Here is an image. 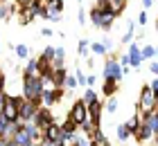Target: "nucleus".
<instances>
[{
	"label": "nucleus",
	"mask_w": 158,
	"mask_h": 146,
	"mask_svg": "<svg viewBox=\"0 0 158 146\" xmlns=\"http://www.w3.org/2000/svg\"><path fill=\"white\" fill-rule=\"evenodd\" d=\"M50 63H52V68H66V49H63V47H56V49H54V58H52Z\"/></svg>",
	"instance_id": "obj_17"
},
{
	"label": "nucleus",
	"mask_w": 158,
	"mask_h": 146,
	"mask_svg": "<svg viewBox=\"0 0 158 146\" xmlns=\"http://www.w3.org/2000/svg\"><path fill=\"white\" fill-rule=\"evenodd\" d=\"M140 54H142V61H152V58H154V45L140 47Z\"/></svg>",
	"instance_id": "obj_30"
},
{
	"label": "nucleus",
	"mask_w": 158,
	"mask_h": 146,
	"mask_svg": "<svg viewBox=\"0 0 158 146\" xmlns=\"http://www.w3.org/2000/svg\"><path fill=\"white\" fill-rule=\"evenodd\" d=\"M115 20H118V14L113 11V9L102 11V14H99V29H104V32H106V29H111Z\"/></svg>",
	"instance_id": "obj_10"
},
{
	"label": "nucleus",
	"mask_w": 158,
	"mask_h": 146,
	"mask_svg": "<svg viewBox=\"0 0 158 146\" xmlns=\"http://www.w3.org/2000/svg\"><path fill=\"white\" fill-rule=\"evenodd\" d=\"M149 72H152L154 77H158V61H156V58H152V61H149Z\"/></svg>",
	"instance_id": "obj_38"
},
{
	"label": "nucleus",
	"mask_w": 158,
	"mask_h": 146,
	"mask_svg": "<svg viewBox=\"0 0 158 146\" xmlns=\"http://www.w3.org/2000/svg\"><path fill=\"white\" fill-rule=\"evenodd\" d=\"M120 43H127V45H129V43H133V23H131V20L127 23V32L120 38Z\"/></svg>",
	"instance_id": "obj_26"
},
{
	"label": "nucleus",
	"mask_w": 158,
	"mask_h": 146,
	"mask_svg": "<svg viewBox=\"0 0 158 146\" xmlns=\"http://www.w3.org/2000/svg\"><path fill=\"white\" fill-rule=\"evenodd\" d=\"M140 124H142V117L138 115V112H135L133 117H129V121L124 124V126H127V130H129V135H135V133H138V128H140Z\"/></svg>",
	"instance_id": "obj_16"
},
{
	"label": "nucleus",
	"mask_w": 158,
	"mask_h": 146,
	"mask_svg": "<svg viewBox=\"0 0 158 146\" xmlns=\"http://www.w3.org/2000/svg\"><path fill=\"white\" fill-rule=\"evenodd\" d=\"M142 5H145V9H149V7L154 5V0H142Z\"/></svg>",
	"instance_id": "obj_47"
},
{
	"label": "nucleus",
	"mask_w": 158,
	"mask_h": 146,
	"mask_svg": "<svg viewBox=\"0 0 158 146\" xmlns=\"http://www.w3.org/2000/svg\"><path fill=\"white\" fill-rule=\"evenodd\" d=\"M59 126H61V137H66V135H75L77 130H79V126H77L73 119H66L63 124H59Z\"/></svg>",
	"instance_id": "obj_19"
},
{
	"label": "nucleus",
	"mask_w": 158,
	"mask_h": 146,
	"mask_svg": "<svg viewBox=\"0 0 158 146\" xmlns=\"http://www.w3.org/2000/svg\"><path fill=\"white\" fill-rule=\"evenodd\" d=\"M127 5H129V0H111V9L115 11L118 16H120V14L127 9Z\"/></svg>",
	"instance_id": "obj_25"
},
{
	"label": "nucleus",
	"mask_w": 158,
	"mask_h": 146,
	"mask_svg": "<svg viewBox=\"0 0 158 146\" xmlns=\"http://www.w3.org/2000/svg\"><path fill=\"white\" fill-rule=\"evenodd\" d=\"M140 63H142L140 45L138 43H129V65H131V68H138Z\"/></svg>",
	"instance_id": "obj_11"
},
{
	"label": "nucleus",
	"mask_w": 158,
	"mask_h": 146,
	"mask_svg": "<svg viewBox=\"0 0 158 146\" xmlns=\"http://www.w3.org/2000/svg\"><path fill=\"white\" fill-rule=\"evenodd\" d=\"M97 99H99V97H97V92L93 90V88H86V90H84V97H81V101H84L86 106H88V104H93V101H97Z\"/></svg>",
	"instance_id": "obj_22"
},
{
	"label": "nucleus",
	"mask_w": 158,
	"mask_h": 146,
	"mask_svg": "<svg viewBox=\"0 0 158 146\" xmlns=\"http://www.w3.org/2000/svg\"><path fill=\"white\" fill-rule=\"evenodd\" d=\"M41 34L45 36V38H50V36H54V29H50V27H43V29H41Z\"/></svg>",
	"instance_id": "obj_44"
},
{
	"label": "nucleus",
	"mask_w": 158,
	"mask_h": 146,
	"mask_svg": "<svg viewBox=\"0 0 158 146\" xmlns=\"http://www.w3.org/2000/svg\"><path fill=\"white\" fill-rule=\"evenodd\" d=\"M63 88H52V90H43L41 92V99H39V106L41 108H52L56 101L63 99Z\"/></svg>",
	"instance_id": "obj_4"
},
{
	"label": "nucleus",
	"mask_w": 158,
	"mask_h": 146,
	"mask_svg": "<svg viewBox=\"0 0 158 146\" xmlns=\"http://www.w3.org/2000/svg\"><path fill=\"white\" fill-rule=\"evenodd\" d=\"M23 77H39V58H30L23 70Z\"/></svg>",
	"instance_id": "obj_18"
},
{
	"label": "nucleus",
	"mask_w": 158,
	"mask_h": 146,
	"mask_svg": "<svg viewBox=\"0 0 158 146\" xmlns=\"http://www.w3.org/2000/svg\"><path fill=\"white\" fill-rule=\"evenodd\" d=\"M39 108H41L39 104H34V101H27V99H23V101H20V106H18V119L23 121V124L32 121Z\"/></svg>",
	"instance_id": "obj_5"
},
{
	"label": "nucleus",
	"mask_w": 158,
	"mask_h": 146,
	"mask_svg": "<svg viewBox=\"0 0 158 146\" xmlns=\"http://www.w3.org/2000/svg\"><path fill=\"white\" fill-rule=\"evenodd\" d=\"M14 52L18 54V58H30V49H27V45H23V43L14 47Z\"/></svg>",
	"instance_id": "obj_32"
},
{
	"label": "nucleus",
	"mask_w": 158,
	"mask_h": 146,
	"mask_svg": "<svg viewBox=\"0 0 158 146\" xmlns=\"http://www.w3.org/2000/svg\"><path fill=\"white\" fill-rule=\"evenodd\" d=\"M104 79H115V81H122V77H124V70H122V65L118 63L115 56H109L104 63Z\"/></svg>",
	"instance_id": "obj_3"
},
{
	"label": "nucleus",
	"mask_w": 158,
	"mask_h": 146,
	"mask_svg": "<svg viewBox=\"0 0 158 146\" xmlns=\"http://www.w3.org/2000/svg\"><path fill=\"white\" fill-rule=\"evenodd\" d=\"M99 9H95V7H93V11H90V20H93V27H97L99 29Z\"/></svg>",
	"instance_id": "obj_36"
},
{
	"label": "nucleus",
	"mask_w": 158,
	"mask_h": 146,
	"mask_svg": "<svg viewBox=\"0 0 158 146\" xmlns=\"http://www.w3.org/2000/svg\"><path fill=\"white\" fill-rule=\"evenodd\" d=\"M140 117H142V115H140ZM142 124H145V126L152 130L154 135H158V115H156V112L145 115V117H142Z\"/></svg>",
	"instance_id": "obj_15"
},
{
	"label": "nucleus",
	"mask_w": 158,
	"mask_h": 146,
	"mask_svg": "<svg viewBox=\"0 0 158 146\" xmlns=\"http://www.w3.org/2000/svg\"><path fill=\"white\" fill-rule=\"evenodd\" d=\"M133 140L138 142V144H145V142H149V140H154V133L145 126V124H140V128H138V133L133 135Z\"/></svg>",
	"instance_id": "obj_14"
},
{
	"label": "nucleus",
	"mask_w": 158,
	"mask_h": 146,
	"mask_svg": "<svg viewBox=\"0 0 158 146\" xmlns=\"http://www.w3.org/2000/svg\"><path fill=\"white\" fill-rule=\"evenodd\" d=\"M7 124H9V121H7V119H5V117H2V115H0V137H2V135H5V130H7Z\"/></svg>",
	"instance_id": "obj_40"
},
{
	"label": "nucleus",
	"mask_w": 158,
	"mask_h": 146,
	"mask_svg": "<svg viewBox=\"0 0 158 146\" xmlns=\"http://www.w3.org/2000/svg\"><path fill=\"white\" fill-rule=\"evenodd\" d=\"M63 88H68V90H75V88H77L75 74H68V77H66V83H63Z\"/></svg>",
	"instance_id": "obj_37"
},
{
	"label": "nucleus",
	"mask_w": 158,
	"mask_h": 146,
	"mask_svg": "<svg viewBox=\"0 0 158 146\" xmlns=\"http://www.w3.org/2000/svg\"><path fill=\"white\" fill-rule=\"evenodd\" d=\"M5 94H7V92L0 94V115H2V108H5Z\"/></svg>",
	"instance_id": "obj_46"
},
{
	"label": "nucleus",
	"mask_w": 158,
	"mask_h": 146,
	"mask_svg": "<svg viewBox=\"0 0 158 146\" xmlns=\"http://www.w3.org/2000/svg\"><path fill=\"white\" fill-rule=\"evenodd\" d=\"M30 146H41V144H34V142H32V144H30Z\"/></svg>",
	"instance_id": "obj_50"
},
{
	"label": "nucleus",
	"mask_w": 158,
	"mask_h": 146,
	"mask_svg": "<svg viewBox=\"0 0 158 146\" xmlns=\"http://www.w3.org/2000/svg\"><path fill=\"white\" fill-rule=\"evenodd\" d=\"M120 88V81H115V79H104L102 81V94L104 97H113V94L118 92Z\"/></svg>",
	"instance_id": "obj_13"
},
{
	"label": "nucleus",
	"mask_w": 158,
	"mask_h": 146,
	"mask_svg": "<svg viewBox=\"0 0 158 146\" xmlns=\"http://www.w3.org/2000/svg\"><path fill=\"white\" fill-rule=\"evenodd\" d=\"M156 34H158V20H156Z\"/></svg>",
	"instance_id": "obj_49"
},
{
	"label": "nucleus",
	"mask_w": 158,
	"mask_h": 146,
	"mask_svg": "<svg viewBox=\"0 0 158 146\" xmlns=\"http://www.w3.org/2000/svg\"><path fill=\"white\" fill-rule=\"evenodd\" d=\"M95 9H99V11H109V9H111V0H95Z\"/></svg>",
	"instance_id": "obj_34"
},
{
	"label": "nucleus",
	"mask_w": 158,
	"mask_h": 146,
	"mask_svg": "<svg viewBox=\"0 0 158 146\" xmlns=\"http://www.w3.org/2000/svg\"><path fill=\"white\" fill-rule=\"evenodd\" d=\"M66 77H68V70H66V68H54L52 77H50V81H52L54 88H63V83H66Z\"/></svg>",
	"instance_id": "obj_12"
},
{
	"label": "nucleus",
	"mask_w": 158,
	"mask_h": 146,
	"mask_svg": "<svg viewBox=\"0 0 158 146\" xmlns=\"http://www.w3.org/2000/svg\"><path fill=\"white\" fill-rule=\"evenodd\" d=\"M52 121H54V115L50 112V108H39L36 115H34V119H32V124H34V126H36L39 130L48 128Z\"/></svg>",
	"instance_id": "obj_7"
},
{
	"label": "nucleus",
	"mask_w": 158,
	"mask_h": 146,
	"mask_svg": "<svg viewBox=\"0 0 158 146\" xmlns=\"http://www.w3.org/2000/svg\"><path fill=\"white\" fill-rule=\"evenodd\" d=\"M115 135H118V140H120V142H124V140H129V137H131V135H129V130H127V126H124V124H120V126L115 128Z\"/></svg>",
	"instance_id": "obj_31"
},
{
	"label": "nucleus",
	"mask_w": 158,
	"mask_h": 146,
	"mask_svg": "<svg viewBox=\"0 0 158 146\" xmlns=\"http://www.w3.org/2000/svg\"><path fill=\"white\" fill-rule=\"evenodd\" d=\"M41 92H43V83L39 77H23V99L39 104Z\"/></svg>",
	"instance_id": "obj_2"
},
{
	"label": "nucleus",
	"mask_w": 158,
	"mask_h": 146,
	"mask_svg": "<svg viewBox=\"0 0 158 146\" xmlns=\"http://www.w3.org/2000/svg\"><path fill=\"white\" fill-rule=\"evenodd\" d=\"M86 108H88V121L93 124V126H97V128H99V124H102V110H104V104L97 99V101H93V104H88Z\"/></svg>",
	"instance_id": "obj_8"
},
{
	"label": "nucleus",
	"mask_w": 158,
	"mask_h": 146,
	"mask_svg": "<svg viewBox=\"0 0 158 146\" xmlns=\"http://www.w3.org/2000/svg\"><path fill=\"white\" fill-rule=\"evenodd\" d=\"M90 52L95 56H106V47L102 45V43H90Z\"/></svg>",
	"instance_id": "obj_29"
},
{
	"label": "nucleus",
	"mask_w": 158,
	"mask_h": 146,
	"mask_svg": "<svg viewBox=\"0 0 158 146\" xmlns=\"http://www.w3.org/2000/svg\"><path fill=\"white\" fill-rule=\"evenodd\" d=\"M14 142H16L18 146H30V144H32V137L27 135V130H25V128H20L18 133L14 135Z\"/></svg>",
	"instance_id": "obj_21"
},
{
	"label": "nucleus",
	"mask_w": 158,
	"mask_h": 146,
	"mask_svg": "<svg viewBox=\"0 0 158 146\" xmlns=\"http://www.w3.org/2000/svg\"><path fill=\"white\" fill-rule=\"evenodd\" d=\"M156 106H158V97H154V92H152V88L147 85H142V90H140V97H138V115H149V112H154L156 110Z\"/></svg>",
	"instance_id": "obj_1"
},
{
	"label": "nucleus",
	"mask_w": 158,
	"mask_h": 146,
	"mask_svg": "<svg viewBox=\"0 0 158 146\" xmlns=\"http://www.w3.org/2000/svg\"><path fill=\"white\" fill-rule=\"evenodd\" d=\"M75 81H77L79 88H88V83H86V74L81 70H75Z\"/></svg>",
	"instance_id": "obj_33"
},
{
	"label": "nucleus",
	"mask_w": 158,
	"mask_h": 146,
	"mask_svg": "<svg viewBox=\"0 0 158 146\" xmlns=\"http://www.w3.org/2000/svg\"><path fill=\"white\" fill-rule=\"evenodd\" d=\"M149 88H152V92H154V97H158V77H154V81L149 83Z\"/></svg>",
	"instance_id": "obj_41"
},
{
	"label": "nucleus",
	"mask_w": 158,
	"mask_h": 146,
	"mask_svg": "<svg viewBox=\"0 0 158 146\" xmlns=\"http://www.w3.org/2000/svg\"><path fill=\"white\" fill-rule=\"evenodd\" d=\"M154 58L158 61V47H154Z\"/></svg>",
	"instance_id": "obj_48"
},
{
	"label": "nucleus",
	"mask_w": 158,
	"mask_h": 146,
	"mask_svg": "<svg viewBox=\"0 0 158 146\" xmlns=\"http://www.w3.org/2000/svg\"><path fill=\"white\" fill-rule=\"evenodd\" d=\"M45 7H48L50 11H59L61 14L66 5H63V0H45Z\"/></svg>",
	"instance_id": "obj_24"
},
{
	"label": "nucleus",
	"mask_w": 158,
	"mask_h": 146,
	"mask_svg": "<svg viewBox=\"0 0 158 146\" xmlns=\"http://www.w3.org/2000/svg\"><path fill=\"white\" fill-rule=\"evenodd\" d=\"M73 146H90V137L88 135H79V133H75V142H73Z\"/></svg>",
	"instance_id": "obj_28"
},
{
	"label": "nucleus",
	"mask_w": 158,
	"mask_h": 146,
	"mask_svg": "<svg viewBox=\"0 0 158 146\" xmlns=\"http://www.w3.org/2000/svg\"><path fill=\"white\" fill-rule=\"evenodd\" d=\"M5 85H7V77L2 74V72H0V94L5 92Z\"/></svg>",
	"instance_id": "obj_43"
},
{
	"label": "nucleus",
	"mask_w": 158,
	"mask_h": 146,
	"mask_svg": "<svg viewBox=\"0 0 158 146\" xmlns=\"http://www.w3.org/2000/svg\"><path fill=\"white\" fill-rule=\"evenodd\" d=\"M147 20H149V18H147V11H140V14H138V25H140V27H145V25H147Z\"/></svg>",
	"instance_id": "obj_39"
},
{
	"label": "nucleus",
	"mask_w": 158,
	"mask_h": 146,
	"mask_svg": "<svg viewBox=\"0 0 158 146\" xmlns=\"http://www.w3.org/2000/svg\"><path fill=\"white\" fill-rule=\"evenodd\" d=\"M88 49H90L88 38H81V41L77 43V52H79V56H88Z\"/></svg>",
	"instance_id": "obj_27"
},
{
	"label": "nucleus",
	"mask_w": 158,
	"mask_h": 146,
	"mask_svg": "<svg viewBox=\"0 0 158 146\" xmlns=\"http://www.w3.org/2000/svg\"><path fill=\"white\" fill-rule=\"evenodd\" d=\"M68 119H73L77 126H81V124L88 119V108H86V104L81 99L79 101H75L73 104V108H70V115H68Z\"/></svg>",
	"instance_id": "obj_6"
},
{
	"label": "nucleus",
	"mask_w": 158,
	"mask_h": 146,
	"mask_svg": "<svg viewBox=\"0 0 158 146\" xmlns=\"http://www.w3.org/2000/svg\"><path fill=\"white\" fill-rule=\"evenodd\" d=\"M41 137L43 140H50V142H61V126L56 121H52L48 128L41 130Z\"/></svg>",
	"instance_id": "obj_9"
},
{
	"label": "nucleus",
	"mask_w": 158,
	"mask_h": 146,
	"mask_svg": "<svg viewBox=\"0 0 158 146\" xmlns=\"http://www.w3.org/2000/svg\"><path fill=\"white\" fill-rule=\"evenodd\" d=\"M79 23H86V14H84V7H79Z\"/></svg>",
	"instance_id": "obj_45"
},
{
	"label": "nucleus",
	"mask_w": 158,
	"mask_h": 146,
	"mask_svg": "<svg viewBox=\"0 0 158 146\" xmlns=\"http://www.w3.org/2000/svg\"><path fill=\"white\" fill-rule=\"evenodd\" d=\"M90 142H93V146H111V142L106 140V135H104L99 128H97L95 133L90 135Z\"/></svg>",
	"instance_id": "obj_20"
},
{
	"label": "nucleus",
	"mask_w": 158,
	"mask_h": 146,
	"mask_svg": "<svg viewBox=\"0 0 158 146\" xmlns=\"http://www.w3.org/2000/svg\"><path fill=\"white\" fill-rule=\"evenodd\" d=\"M118 108H120L118 99H115V97H109V101L104 104V110L109 112V115H115V112H118Z\"/></svg>",
	"instance_id": "obj_23"
},
{
	"label": "nucleus",
	"mask_w": 158,
	"mask_h": 146,
	"mask_svg": "<svg viewBox=\"0 0 158 146\" xmlns=\"http://www.w3.org/2000/svg\"><path fill=\"white\" fill-rule=\"evenodd\" d=\"M102 45L106 47V52H111V49H113V45H115V43H113L111 38H104V41H102Z\"/></svg>",
	"instance_id": "obj_42"
},
{
	"label": "nucleus",
	"mask_w": 158,
	"mask_h": 146,
	"mask_svg": "<svg viewBox=\"0 0 158 146\" xmlns=\"http://www.w3.org/2000/svg\"><path fill=\"white\" fill-rule=\"evenodd\" d=\"M54 49H56V47H52V45H48L45 49H43V54H41V58H45V61H52V58H54Z\"/></svg>",
	"instance_id": "obj_35"
}]
</instances>
